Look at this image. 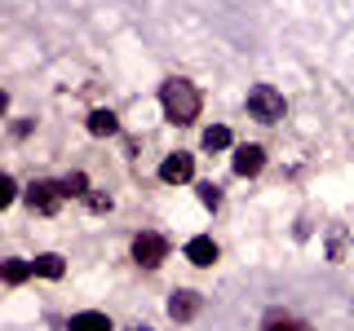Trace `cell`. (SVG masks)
I'll list each match as a JSON object with an SVG mask.
<instances>
[{"instance_id":"52a82bcc","label":"cell","mask_w":354,"mask_h":331,"mask_svg":"<svg viewBox=\"0 0 354 331\" xmlns=\"http://www.w3.org/2000/svg\"><path fill=\"white\" fill-rule=\"evenodd\" d=\"M230 168H235V177H257V172L266 168V150L257 146V141H243V146H235Z\"/></svg>"},{"instance_id":"3957f363","label":"cell","mask_w":354,"mask_h":331,"mask_svg":"<svg viewBox=\"0 0 354 331\" xmlns=\"http://www.w3.org/2000/svg\"><path fill=\"white\" fill-rule=\"evenodd\" d=\"M62 199H66L62 181H49V177H40V181L27 185V208H31L36 217H53V212L62 208Z\"/></svg>"},{"instance_id":"d6986e66","label":"cell","mask_w":354,"mask_h":331,"mask_svg":"<svg viewBox=\"0 0 354 331\" xmlns=\"http://www.w3.org/2000/svg\"><path fill=\"white\" fill-rule=\"evenodd\" d=\"M18 199V185H14V177H0V208H9Z\"/></svg>"},{"instance_id":"ac0fdd59","label":"cell","mask_w":354,"mask_h":331,"mask_svg":"<svg viewBox=\"0 0 354 331\" xmlns=\"http://www.w3.org/2000/svg\"><path fill=\"white\" fill-rule=\"evenodd\" d=\"M266 331H306V323H297V318H288V314H270L266 318Z\"/></svg>"},{"instance_id":"6da1fadb","label":"cell","mask_w":354,"mask_h":331,"mask_svg":"<svg viewBox=\"0 0 354 331\" xmlns=\"http://www.w3.org/2000/svg\"><path fill=\"white\" fill-rule=\"evenodd\" d=\"M160 106H164V119H169V124L191 128L195 119H199V110H204V93H199L191 80L173 75V80L160 84Z\"/></svg>"},{"instance_id":"5bb4252c","label":"cell","mask_w":354,"mask_h":331,"mask_svg":"<svg viewBox=\"0 0 354 331\" xmlns=\"http://www.w3.org/2000/svg\"><path fill=\"white\" fill-rule=\"evenodd\" d=\"M84 208H88L93 217H106L111 208H115V199H111L106 190H88V194H84Z\"/></svg>"},{"instance_id":"ffe728a7","label":"cell","mask_w":354,"mask_h":331,"mask_svg":"<svg viewBox=\"0 0 354 331\" xmlns=\"http://www.w3.org/2000/svg\"><path fill=\"white\" fill-rule=\"evenodd\" d=\"M31 128H36V119H18V124H14V137L22 141V137H27V132H31Z\"/></svg>"},{"instance_id":"30bf717a","label":"cell","mask_w":354,"mask_h":331,"mask_svg":"<svg viewBox=\"0 0 354 331\" xmlns=\"http://www.w3.org/2000/svg\"><path fill=\"white\" fill-rule=\"evenodd\" d=\"M84 128L93 132V137H115L120 132V119H115V110H106V106H97V110H88V119H84Z\"/></svg>"},{"instance_id":"8992f818","label":"cell","mask_w":354,"mask_h":331,"mask_svg":"<svg viewBox=\"0 0 354 331\" xmlns=\"http://www.w3.org/2000/svg\"><path fill=\"white\" fill-rule=\"evenodd\" d=\"M199 309H204V296L191 292V287H177V292L169 296V318L173 323H195Z\"/></svg>"},{"instance_id":"ba28073f","label":"cell","mask_w":354,"mask_h":331,"mask_svg":"<svg viewBox=\"0 0 354 331\" xmlns=\"http://www.w3.org/2000/svg\"><path fill=\"white\" fill-rule=\"evenodd\" d=\"M186 261L199 265V270L217 265V243H213V234H195L191 243H186Z\"/></svg>"},{"instance_id":"44dd1931","label":"cell","mask_w":354,"mask_h":331,"mask_svg":"<svg viewBox=\"0 0 354 331\" xmlns=\"http://www.w3.org/2000/svg\"><path fill=\"white\" fill-rule=\"evenodd\" d=\"M124 331H155L151 323H133V327H124Z\"/></svg>"},{"instance_id":"4fadbf2b","label":"cell","mask_w":354,"mask_h":331,"mask_svg":"<svg viewBox=\"0 0 354 331\" xmlns=\"http://www.w3.org/2000/svg\"><path fill=\"white\" fill-rule=\"evenodd\" d=\"M31 265H36L40 279H62V274H66V261L58 257V252H40V257L31 261Z\"/></svg>"},{"instance_id":"9a60e30c","label":"cell","mask_w":354,"mask_h":331,"mask_svg":"<svg viewBox=\"0 0 354 331\" xmlns=\"http://www.w3.org/2000/svg\"><path fill=\"white\" fill-rule=\"evenodd\" d=\"M226 146H230V128L226 124L204 128V150H226Z\"/></svg>"},{"instance_id":"7a4b0ae2","label":"cell","mask_w":354,"mask_h":331,"mask_svg":"<svg viewBox=\"0 0 354 331\" xmlns=\"http://www.w3.org/2000/svg\"><path fill=\"white\" fill-rule=\"evenodd\" d=\"M283 93L274 84H252L248 88V115L257 119V124H279L283 119Z\"/></svg>"},{"instance_id":"277c9868","label":"cell","mask_w":354,"mask_h":331,"mask_svg":"<svg viewBox=\"0 0 354 331\" xmlns=\"http://www.w3.org/2000/svg\"><path fill=\"white\" fill-rule=\"evenodd\" d=\"M133 261L147 265V270H155V265L169 261V239L155 234V230H142L138 239H133Z\"/></svg>"},{"instance_id":"7c38bea8","label":"cell","mask_w":354,"mask_h":331,"mask_svg":"<svg viewBox=\"0 0 354 331\" xmlns=\"http://www.w3.org/2000/svg\"><path fill=\"white\" fill-rule=\"evenodd\" d=\"M31 274H36V265H31V261H5V265H0V279H5L9 287H22V283H27L31 279Z\"/></svg>"},{"instance_id":"5b68a950","label":"cell","mask_w":354,"mask_h":331,"mask_svg":"<svg viewBox=\"0 0 354 331\" xmlns=\"http://www.w3.org/2000/svg\"><path fill=\"white\" fill-rule=\"evenodd\" d=\"M191 177H195V154H191V150L164 154V163H160V181H164V185H186Z\"/></svg>"},{"instance_id":"2e32d148","label":"cell","mask_w":354,"mask_h":331,"mask_svg":"<svg viewBox=\"0 0 354 331\" xmlns=\"http://www.w3.org/2000/svg\"><path fill=\"white\" fill-rule=\"evenodd\" d=\"M62 190H66V199H84L88 194V177L84 172H66L62 177Z\"/></svg>"},{"instance_id":"8fae6325","label":"cell","mask_w":354,"mask_h":331,"mask_svg":"<svg viewBox=\"0 0 354 331\" xmlns=\"http://www.w3.org/2000/svg\"><path fill=\"white\" fill-rule=\"evenodd\" d=\"M66 331H115V327H111L106 314H97V309H84V314H71Z\"/></svg>"},{"instance_id":"e0dca14e","label":"cell","mask_w":354,"mask_h":331,"mask_svg":"<svg viewBox=\"0 0 354 331\" xmlns=\"http://www.w3.org/2000/svg\"><path fill=\"white\" fill-rule=\"evenodd\" d=\"M195 190H199V203H204V208H208V212H217V208H221V190H217V185H213V181H199V185H195Z\"/></svg>"},{"instance_id":"9c48e42d","label":"cell","mask_w":354,"mask_h":331,"mask_svg":"<svg viewBox=\"0 0 354 331\" xmlns=\"http://www.w3.org/2000/svg\"><path fill=\"white\" fill-rule=\"evenodd\" d=\"M350 248H354L350 225H332V230H328V248H324V252H328V261H332V265H341V261L350 257Z\"/></svg>"}]
</instances>
